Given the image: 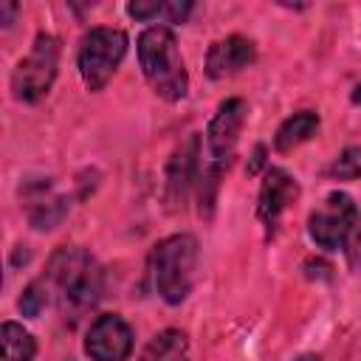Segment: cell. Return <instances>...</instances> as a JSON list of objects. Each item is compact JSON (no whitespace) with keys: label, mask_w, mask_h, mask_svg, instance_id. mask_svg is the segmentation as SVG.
<instances>
[{"label":"cell","mask_w":361,"mask_h":361,"mask_svg":"<svg viewBox=\"0 0 361 361\" xmlns=\"http://www.w3.org/2000/svg\"><path fill=\"white\" fill-rule=\"evenodd\" d=\"M39 279L48 285L54 302L71 319L90 310L99 302L102 288H104L102 268L96 265V259L87 251L73 248V245L54 251L51 259H48V268Z\"/></svg>","instance_id":"obj_1"},{"label":"cell","mask_w":361,"mask_h":361,"mask_svg":"<svg viewBox=\"0 0 361 361\" xmlns=\"http://www.w3.org/2000/svg\"><path fill=\"white\" fill-rule=\"evenodd\" d=\"M138 65L155 96L164 102H180L189 93V73L172 28L149 25L138 34Z\"/></svg>","instance_id":"obj_2"},{"label":"cell","mask_w":361,"mask_h":361,"mask_svg":"<svg viewBox=\"0 0 361 361\" xmlns=\"http://www.w3.org/2000/svg\"><path fill=\"white\" fill-rule=\"evenodd\" d=\"M197 254V240L186 231L169 234L152 248V285L166 305H180L192 293Z\"/></svg>","instance_id":"obj_3"},{"label":"cell","mask_w":361,"mask_h":361,"mask_svg":"<svg viewBox=\"0 0 361 361\" xmlns=\"http://www.w3.org/2000/svg\"><path fill=\"white\" fill-rule=\"evenodd\" d=\"M127 45H130V39L121 28L96 25V28L85 31L79 51H76V68L90 93H99L107 87V82L113 79V73L118 71V65L127 56Z\"/></svg>","instance_id":"obj_4"},{"label":"cell","mask_w":361,"mask_h":361,"mask_svg":"<svg viewBox=\"0 0 361 361\" xmlns=\"http://www.w3.org/2000/svg\"><path fill=\"white\" fill-rule=\"evenodd\" d=\"M59 73V39L39 31L31 42V51L11 71V96L25 104H37L54 87Z\"/></svg>","instance_id":"obj_5"},{"label":"cell","mask_w":361,"mask_h":361,"mask_svg":"<svg viewBox=\"0 0 361 361\" xmlns=\"http://www.w3.org/2000/svg\"><path fill=\"white\" fill-rule=\"evenodd\" d=\"M358 220V203L347 192H330L307 217V234L310 240L324 251L347 248L350 234Z\"/></svg>","instance_id":"obj_6"},{"label":"cell","mask_w":361,"mask_h":361,"mask_svg":"<svg viewBox=\"0 0 361 361\" xmlns=\"http://www.w3.org/2000/svg\"><path fill=\"white\" fill-rule=\"evenodd\" d=\"M248 118V102L240 96H231L217 104L209 127H206V161L228 166L234 158V149L240 144L243 127Z\"/></svg>","instance_id":"obj_7"},{"label":"cell","mask_w":361,"mask_h":361,"mask_svg":"<svg viewBox=\"0 0 361 361\" xmlns=\"http://www.w3.org/2000/svg\"><path fill=\"white\" fill-rule=\"evenodd\" d=\"M200 166H203L200 164V135L189 133L175 147V152L169 155L166 169H164V200L172 212H180L186 206L189 192L197 186Z\"/></svg>","instance_id":"obj_8"},{"label":"cell","mask_w":361,"mask_h":361,"mask_svg":"<svg viewBox=\"0 0 361 361\" xmlns=\"http://www.w3.org/2000/svg\"><path fill=\"white\" fill-rule=\"evenodd\" d=\"M133 353V327L118 313H99L85 333V355L90 361H127Z\"/></svg>","instance_id":"obj_9"},{"label":"cell","mask_w":361,"mask_h":361,"mask_svg":"<svg viewBox=\"0 0 361 361\" xmlns=\"http://www.w3.org/2000/svg\"><path fill=\"white\" fill-rule=\"evenodd\" d=\"M299 197V183L296 178L282 169V166H268L262 175V186H259V197H257V217L265 226L268 237L276 231L285 209Z\"/></svg>","instance_id":"obj_10"},{"label":"cell","mask_w":361,"mask_h":361,"mask_svg":"<svg viewBox=\"0 0 361 361\" xmlns=\"http://www.w3.org/2000/svg\"><path fill=\"white\" fill-rule=\"evenodd\" d=\"M254 59H257L254 39H248L243 34H231V37L217 39V42L209 45V51H206V76L209 79L234 76V73L245 71L248 65H254Z\"/></svg>","instance_id":"obj_11"},{"label":"cell","mask_w":361,"mask_h":361,"mask_svg":"<svg viewBox=\"0 0 361 361\" xmlns=\"http://www.w3.org/2000/svg\"><path fill=\"white\" fill-rule=\"evenodd\" d=\"M319 124H322V118H319L316 110H299V113L288 116V118L279 124L276 135H274V149H276V152H290V149H296L299 144L310 141V138L319 133Z\"/></svg>","instance_id":"obj_12"},{"label":"cell","mask_w":361,"mask_h":361,"mask_svg":"<svg viewBox=\"0 0 361 361\" xmlns=\"http://www.w3.org/2000/svg\"><path fill=\"white\" fill-rule=\"evenodd\" d=\"M192 3L189 0H135L127 3V14L138 23H152V20H164V23H186V17L192 14Z\"/></svg>","instance_id":"obj_13"},{"label":"cell","mask_w":361,"mask_h":361,"mask_svg":"<svg viewBox=\"0 0 361 361\" xmlns=\"http://www.w3.org/2000/svg\"><path fill=\"white\" fill-rule=\"evenodd\" d=\"M141 361H189V341L186 333L169 327L161 330L144 350Z\"/></svg>","instance_id":"obj_14"},{"label":"cell","mask_w":361,"mask_h":361,"mask_svg":"<svg viewBox=\"0 0 361 361\" xmlns=\"http://www.w3.org/2000/svg\"><path fill=\"white\" fill-rule=\"evenodd\" d=\"M0 344H3V361H31L37 355L34 336L17 322H3Z\"/></svg>","instance_id":"obj_15"},{"label":"cell","mask_w":361,"mask_h":361,"mask_svg":"<svg viewBox=\"0 0 361 361\" xmlns=\"http://www.w3.org/2000/svg\"><path fill=\"white\" fill-rule=\"evenodd\" d=\"M327 175L336 180H358L361 178V144L344 147L327 166Z\"/></svg>","instance_id":"obj_16"},{"label":"cell","mask_w":361,"mask_h":361,"mask_svg":"<svg viewBox=\"0 0 361 361\" xmlns=\"http://www.w3.org/2000/svg\"><path fill=\"white\" fill-rule=\"evenodd\" d=\"M51 302H54V296H51L48 285H45L42 279H34V282L25 285V290H23V296H20V302H17V307H20L23 316L37 319Z\"/></svg>","instance_id":"obj_17"},{"label":"cell","mask_w":361,"mask_h":361,"mask_svg":"<svg viewBox=\"0 0 361 361\" xmlns=\"http://www.w3.org/2000/svg\"><path fill=\"white\" fill-rule=\"evenodd\" d=\"M347 257L353 265H361V212H358V220H355V228L350 234V243H347Z\"/></svg>","instance_id":"obj_18"},{"label":"cell","mask_w":361,"mask_h":361,"mask_svg":"<svg viewBox=\"0 0 361 361\" xmlns=\"http://www.w3.org/2000/svg\"><path fill=\"white\" fill-rule=\"evenodd\" d=\"M17 11H20V6H17V3H0V23L8 28Z\"/></svg>","instance_id":"obj_19"},{"label":"cell","mask_w":361,"mask_h":361,"mask_svg":"<svg viewBox=\"0 0 361 361\" xmlns=\"http://www.w3.org/2000/svg\"><path fill=\"white\" fill-rule=\"evenodd\" d=\"M262 155H265V147H262V144H259V147H257V149H254V164H251V166H248V172H251V175H254V172H257V169H259V166H262V161H265V158H262Z\"/></svg>","instance_id":"obj_20"},{"label":"cell","mask_w":361,"mask_h":361,"mask_svg":"<svg viewBox=\"0 0 361 361\" xmlns=\"http://www.w3.org/2000/svg\"><path fill=\"white\" fill-rule=\"evenodd\" d=\"M350 99H353V104H361V85L353 90V96H350Z\"/></svg>","instance_id":"obj_21"},{"label":"cell","mask_w":361,"mask_h":361,"mask_svg":"<svg viewBox=\"0 0 361 361\" xmlns=\"http://www.w3.org/2000/svg\"><path fill=\"white\" fill-rule=\"evenodd\" d=\"M296 361H322V355H313V353H307V355H299Z\"/></svg>","instance_id":"obj_22"}]
</instances>
